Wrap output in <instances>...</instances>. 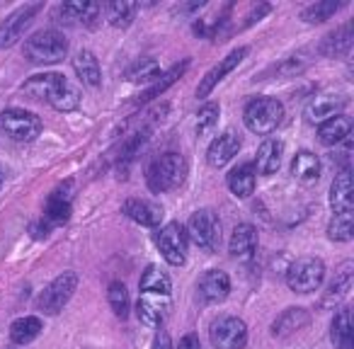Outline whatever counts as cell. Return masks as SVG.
I'll return each mask as SVG.
<instances>
[{
  "label": "cell",
  "mask_w": 354,
  "mask_h": 349,
  "mask_svg": "<svg viewBox=\"0 0 354 349\" xmlns=\"http://www.w3.org/2000/svg\"><path fill=\"white\" fill-rule=\"evenodd\" d=\"M25 95H30L37 102L51 104L59 112H73L80 104V90L68 83L64 73H41L30 78L22 85Z\"/></svg>",
  "instance_id": "obj_1"
},
{
  "label": "cell",
  "mask_w": 354,
  "mask_h": 349,
  "mask_svg": "<svg viewBox=\"0 0 354 349\" xmlns=\"http://www.w3.org/2000/svg\"><path fill=\"white\" fill-rule=\"evenodd\" d=\"M187 170V158L183 153H162L160 158H156L148 165L146 182L153 194L172 192V189H177L185 182Z\"/></svg>",
  "instance_id": "obj_2"
},
{
  "label": "cell",
  "mask_w": 354,
  "mask_h": 349,
  "mask_svg": "<svg viewBox=\"0 0 354 349\" xmlns=\"http://www.w3.org/2000/svg\"><path fill=\"white\" fill-rule=\"evenodd\" d=\"M25 56L30 64H61L68 56V39L59 30H39L25 41Z\"/></svg>",
  "instance_id": "obj_3"
},
{
  "label": "cell",
  "mask_w": 354,
  "mask_h": 349,
  "mask_svg": "<svg viewBox=\"0 0 354 349\" xmlns=\"http://www.w3.org/2000/svg\"><path fill=\"white\" fill-rule=\"evenodd\" d=\"M243 122L252 133L267 136V133L277 131L279 124L284 122V104L274 97H255L248 102Z\"/></svg>",
  "instance_id": "obj_4"
},
{
  "label": "cell",
  "mask_w": 354,
  "mask_h": 349,
  "mask_svg": "<svg viewBox=\"0 0 354 349\" xmlns=\"http://www.w3.org/2000/svg\"><path fill=\"white\" fill-rule=\"evenodd\" d=\"M325 281V262L320 257H299L286 272V284L294 294H313Z\"/></svg>",
  "instance_id": "obj_5"
},
{
  "label": "cell",
  "mask_w": 354,
  "mask_h": 349,
  "mask_svg": "<svg viewBox=\"0 0 354 349\" xmlns=\"http://www.w3.org/2000/svg\"><path fill=\"white\" fill-rule=\"evenodd\" d=\"M185 236L192 238L194 245L202 250L218 252V247H221V218L212 209H199L189 216Z\"/></svg>",
  "instance_id": "obj_6"
},
{
  "label": "cell",
  "mask_w": 354,
  "mask_h": 349,
  "mask_svg": "<svg viewBox=\"0 0 354 349\" xmlns=\"http://www.w3.org/2000/svg\"><path fill=\"white\" fill-rule=\"evenodd\" d=\"M0 129H3L12 141L30 143V141H35V138H39L44 124H41V119L37 117L35 112L10 107V109H3V114H0Z\"/></svg>",
  "instance_id": "obj_7"
},
{
  "label": "cell",
  "mask_w": 354,
  "mask_h": 349,
  "mask_svg": "<svg viewBox=\"0 0 354 349\" xmlns=\"http://www.w3.org/2000/svg\"><path fill=\"white\" fill-rule=\"evenodd\" d=\"M75 289H78V274L75 272H64L59 274L37 299V308L46 315H56L64 310V305L73 299Z\"/></svg>",
  "instance_id": "obj_8"
},
{
  "label": "cell",
  "mask_w": 354,
  "mask_h": 349,
  "mask_svg": "<svg viewBox=\"0 0 354 349\" xmlns=\"http://www.w3.org/2000/svg\"><path fill=\"white\" fill-rule=\"evenodd\" d=\"M156 247L160 250L162 260L172 267H183L187 262V236L180 223H165L156 233Z\"/></svg>",
  "instance_id": "obj_9"
},
{
  "label": "cell",
  "mask_w": 354,
  "mask_h": 349,
  "mask_svg": "<svg viewBox=\"0 0 354 349\" xmlns=\"http://www.w3.org/2000/svg\"><path fill=\"white\" fill-rule=\"evenodd\" d=\"M209 337L216 349H245L248 325L236 315H221L209 328Z\"/></svg>",
  "instance_id": "obj_10"
},
{
  "label": "cell",
  "mask_w": 354,
  "mask_h": 349,
  "mask_svg": "<svg viewBox=\"0 0 354 349\" xmlns=\"http://www.w3.org/2000/svg\"><path fill=\"white\" fill-rule=\"evenodd\" d=\"M138 303H136V315L143 325H160L165 320L167 310H170L172 303V294H165V291H146L138 289Z\"/></svg>",
  "instance_id": "obj_11"
},
{
  "label": "cell",
  "mask_w": 354,
  "mask_h": 349,
  "mask_svg": "<svg viewBox=\"0 0 354 349\" xmlns=\"http://www.w3.org/2000/svg\"><path fill=\"white\" fill-rule=\"evenodd\" d=\"M39 10H41V3L22 6V8H17V10H12L6 20L0 22V49H8V46H12L15 41H20L27 25L35 20V15Z\"/></svg>",
  "instance_id": "obj_12"
},
{
  "label": "cell",
  "mask_w": 354,
  "mask_h": 349,
  "mask_svg": "<svg viewBox=\"0 0 354 349\" xmlns=\"http://www.w3.org/2000/svg\"><path fill=\"white\" fill-rule=\"evenodd\" d=\"M352 276H354V262H342L335 272V279L330 281V286L325 289V294L320 296V308L323 310H335L337 305L344 303V299L352 291Z\"/></svg>",
  "instance_id": "obj_13"
},
{
  "label": "cell",
  "mask_w": 354,
  "mask_h": 349,
  "mask_svg": "<svg viewBox=\"0 0 354 349\" xmlns=\"http://www.w3.org/2000/svg\"><path fill=\"white\" fill-rule=\"evenodd\" d=\"M71 218V185H61L59 189L49 194L44 204V216H41V223L46 228H56L64 226L66 221Z\"/></svg>",
  "instance_id": "obj_14"
},
{
  "label": "cell",
  "mask_w": 354,
  "mask_h": 349,
  "mask_svg": "<svg viewBox=\"0 0 354 349\" xmlns=\"http://www.w3.org/2000/svg\"><path fill=\"white\" fill-rule=\"evenodd\" d=\"M245 56H248V49H245V46H241V49H233L223 61H218V66H214V68L202 78V83H199V88H197V97L207 100L209 95H212V90L216 88V85L221 83V80L226 78L233 68H238Z\"/></svg>",
  "instance_id": "obj_15"
},
{
  "label": "cell",
  "mask_w": 354,
  "mask_h": 349,
  "mask_svg": "<svg viewBox=\"0 0 354 349\" xmlns=\"http://www.w3.org/2000/svg\"><path fill=\"white\" fill-rule=\"evenodd\" d=\"M330 207L335 214H352L354 209V187H352V170L342 167L335 175L330 185Z\"/></svg>",
  "instance_id": "obj_16"
},
{
  "label": "cell",
  "mask_w": 354,
  "mask_h": 349,
  "mask_svg": "<svg viewBox=\"0 0 354 349\" xmlns=\"http://www.w3.org/2000/svg\"><path fill=\"white\" fill-rule=\"evenodd\" d=\"M122 211L131 218L133 223L146 228H158L162 221V207L156 202H148V199H127L122 204Z\"/></svg>",
  "instance_id": "obj_17"
},
{
  "label": "cell",
  "mask_w": 354,
  "mask_h": 349,
  "mask_svg": "<svg viewBox=\"0 0 354 349\" xmlns=\"http://www.w3.org/2000/svg\"><path fill=\"white\" fill-rule=\"evenodd\" d=\"M238 151H241V136L228 129V131H223L221 136H216L212 141V146L207 151V160L212 167H226L238 155Z\"/></svg>",
  "instance_id": "obj_18"
},
{
  "label": "cell",
  "mask_w": 354,
  "mask_h": 349,
  "mask_svg": "<svg viewBox=\"0 0 354 349\" xmlns=\"http://www.w3.org/2000/svg\"><path fill=\"white\" fill-rule=\"evenodd\" d=\"M231 294V276L223 270H209L199 281V299L204 303H221Z\"/></svg>",
  "instance_id": "obj_19"
},
{
  "label": "cell",
  "mask_w": 354,
  "mask_h": 349,
  "mask_svg": "<svg viewBox=\"0 0 354 349\" xmlns=\"http://www.w3.org/2000/svg\"><path fill=\"white\" fill-rule=\"evenodd\" d=\"M257 250V228L252 223H238L233 228L231 243H228V252L236 257L238 262H250Z\"/></svg>",
  "instance_id": "obj_20"
},
{
  "label": "cell",
  "mask_w": 354,
  "mask_h": 349,
  "mask_svg": "<svg viewBox=\"0 0 354 349\" xmlns=\"http://www.w3.org/2000/svg\"><path fill=\"white\" fill-rule=\"evenodd\" d=\"M347 100L337 97V95H315L304 109V117L308 124H323L325 119L335 117V114H342Z\"/></svg>",
  "instance_id": "obj_21"
},
{
  "label": "cell",
  "mask_w": 354,
  "mask_h": 349,
  "mask_svg": "<svg viewBox=\"0 0 354 349\" xmlns=\"http://www.w3.org/2000/svg\"><path fill=\"white\" fill-rule=\"evenodd\" d=\"M281 158H284V143L279 138H265L257 148L252 167L260 175H274L281 167Z\"/></svg>",
  "instance_id": "obj_22"
},
{
  "label": "cell",
  "mask_w": 354,
  "mask_h": 349,
  "mask_svg": "<svg viewBox=\"0 0 354 349\" xmlns=\"http://www.w3.org/2000/svg\"><path fill=\"white\" fill-rule=\"evenodd\" d=\"M349 133H352V117L347 114H335L318 124V141L323 146H339L342 141H347Z\"/></svg>",
  "instance_id": "obj_23"
},
{
  "label": "cell",
  "mask_w": 354,
  "mask_h": 349,
  "mask_svg": "<svg viewBox=\"0 0 354 349\" xmlns=\"http://www.w3.org/2000/svg\"><path fill=\"white\" fill-rule=\"evenodd\" d=\"M73 70L80 78V83L88 85V88H100L102 85V68H100V61L95 59L93 51H78L73 56Z\"/></svg>",
  "instance_id": "obj_24"
},
{
  "label": "cell",
  "mask_w": 354,
  "mask_h": 349,
  "mask_svg": "<svg viewBox=\"0 0 354 349\" xmlns=\"http://www.w3.org/2000/svg\"><path fill=\"white\" fill-rule=\"evenodd\" d=\"M257 172L252 167V162H241L238 167H233L228 172V189L231 194H236L238 199H248L255 192V182H257Z\"/></svg>",
  "instance_id": "obj_25"
},
{
  "label": "cell",
  "mask_w": 354,
  "mask_h": 349,
  "mask_svg": "<svg viewBox=\"0 0 354 349\" xmlns=\"http://www.w3.org/2000/svg\"><path fill=\"white\" fill-rule=\"evenodd\" d=\"M310 323V313L306 308H286L279 318L272 323V334L274 337H289V334L304 330Z\"/></svg>",
  "instance_id": "obj_26"
},
{
  "label": "cell",
  "mask_w": 354,
  "mask_h": 349,
  "mask_svg": "<svg viewBox=\"0 0 354 349\" xmlns=\"http://www.w3.org/2000/svg\"><path fill=\"white\" fill-rule=\"evenodd\" d=\"M291 175H294L299 182L313 185L320 178V158L310 151H299L291 160Z\"/></svg>",
  "instance_id": "obj_27"
},
{
  "label": "cell",
  "mask_w": 354,
  "mask_h": 349,
  "mask_svg": "<svg viewBox=\"0 0 354 349\" xmlns=\"http://www.w3.org/2000/svg\"><path fill=\"white\" fill-rule=\"evenodd\" d=\"M330 339L337 349H354V328H352V310H337L333 325H330Z\"/></svg>",
  "instance_id": "obj_28"
},
{
  "label": "cell",
  "mask_w": 354,
  "mask_h": 349,
  "mask_svg": "<svg viewBox=\"0 0 354 349\" xmlns=\"http://www.w3.org/2000/svg\"><path fill=\"white\" fill-rule=\"evenodd\" d=\"M352 41H354L352 22H344L342 27H337V30L325 37L323 44H320V51H323L325 56H342L352 49Z\"/></svg>",
  "instance_id": "obj_29"
},
{
  "label": "cell",
  "mask_w": 354,
  "mask_h": 349,
  "mask_svg": "<svg viewBox=\"0 0 354 349\" xmlns=\"http://www.w3.org/2000/svg\"><path fill=\"white\" fill-rule=\"evenodd\" d=\"M41 330H44V323L37 315H25V318H17L10 325V339L15 344H30L39 337Z\"/></svg>",
  "instance_id": "obj_30"
},
{
  "label": "cell",
  "mask_w": 354,
  "mask_h": 349,
  "mask_svg": "<svg viewBox=\"0 0 354 349\" xmlns=\"http://www.w3.org/2000/svg\"><path fill=\"white\" fill-rule=\"evenodd\" d=\"M61 15L73 22H93L100 15V6L95 0H68L61 6Z\"/></svg>",
  "instance_id": "obj_31"
},
{
  "label": "cell",
  "mask_w": 354,
  "mask_h": 349,
  "mask_svg": "<svg viewBox=\"0 0 354 349\" xmlns=\"http://www.w3.org/2000/svg\"><path fill=\"white\" fill-rule=\"evenodd\" d=\"M138 289L146 291H165V294H172V281L165 272L158 265H148L141 274V281H138Z\"/></svg>",
  "instance_id": "obj_32"
},
{
  "label": "cell",
  "mask_w": 354,
  "mask_h": 349,
  "mask_svg": "<svg viewBox=\"0 0 354 349\" xmlns=\"http://www.w3.org/2000/svg\"><path fill=\"white\" fill-rule=\"evenodd\" d=\"M107 15L114 27H129L133 22V17H136V3H131V0H112Z\"/></svg>",
  "instance_id": "obj_33"
},
{
  "label": "cell",
  "mask_w": 354,
  "mask_h": 349,
  "mask_svg": "<svg viewBox=\"0 0 354 349\" xmlns=\"http://www.w3.org/2000/svg\"><path fill=\"white\" fill-rule=\"evenodd\" d=\"M352 233H354V221H352V214H335L328 223V236L330 240H337V243H349L352 240Z\"/></svg>",
  "instance_id": "obj_34"
},
{
  "label": "cell",
  "mask_w": 354,
  "mask_h": 349,
  "mask_svg": "<svg viewBox=\"0 0 354 349\" xmlns=\"http://www.w3.org/2000/svg\"><path fill=\"white\" fill-rule=\"evenodd\" d=\"M339 10V3L335 0H323V3H313V6L304 8L301 12V20L308 22V25H318V22H325Z\"/></svg>",
  "instance_id": "obj_35"
},
{
  "label": "cell",
  "mask_w": 354,
  "mask_h": 349,
  "mask_svg": "<svg viewBox=\"0 0 354 349\" xmlns=\"http://www.w3.org/2000/svg\"><path fill=\"white\" fill-rule=\"evenodd\" d=\"M129 80L131 83H153L160 75V66L156 59H138L136 64L129 68Z\"/></svg>",
  "instance_id": "obj_36"
},
{
  "label": "cell",
  "mask_w": 354,
  "mask_h": 349,
  "mask_svg": "<svg viewBox=\"0 0 354 349\" xmlns=\"http://www.w3.org/2000/svg\"><path fill=\"white\" fill-rule=\"evenodd\" d=\"M218 114H221V107H218L216 102H207L202 109H199V112H197V126H194V131H197L199 138L209 136V133L216 129Z\"/></svg>",
  "instance_id": "obj_37"
},
{
  "label": "cell",
  "mask_w": 354,
  "mask_h": 349,
  "mask_svg": "<svg viewBox=\"0 0 354 349\" xmlns=\"http://www.w3.org/2000/svg\"><path fill=\"white\" fill-rule=\"evenodd\" d=\"M107 299H109V305H112L114 313H117L122 320L127 318L129 315V291L122 281H112V284H109Z\"/></svg>",
  "instance_id": "obj_38"
},
{
  "label": "cell",
  "mask_w": 354,
  "mask_h": 349,
  "mask_svg": "<svg viewBox=\"0 0 354 349\" xmlns=\"http://www.w3.org/2000/svg\"><path fill=\"white\" fill-rule=\"evenodd\" d=\"M185 68H187V64L177 66V68H172L170 73H167L165 78H162V83H156V85H153L151 90H148V93H143L141 97H138V102H148V100H151V97H158V95H160L162 90H165V88H170V85L175 83V80H177V78H180V75L185 73Z\"/></svg>",
  "instance_id": "obj_39"
},
{
  "label": "cell",
  "mask_w": 354,
  "mask_h": 349,
  "mask_svg": "<svg viewBox=\"0 0 354 349\" xmlns=\"http://www.w3.org/2000/svg\"><path fill=\"white\" fill-rule=\"evenodd\" d=\"M177 349H202V342H199V337L194 332H187L183 339H180Z\"/></svg>",
  "instance_id": "obj_40"
},
{
  "label": "cell",
  "mask_w": 354,
  "mask_h": 349,
  "mask_svg": "<svg viewBox=\"0 0 354 349\" xmlns=\"http://www.w3.org/2000/svg\"><path fill=\"white\" fill-rule=\"evenodd\" d=\"M151 349H172L170 334H167L165 330H160V332L156 334V339H153V347Z\"/></svg>",
  "instance_id": "obj_41"
},
{
  "label": "cell",
  "mask_w": 354,
  "mask_h": 349,
  "mask_svg": "<svg viewBox=\"0 0 354 349\" xmlns=\"http://www.w3.org/2000/svg\"><path fill=\"white\" fill-rule=\"evenodd\" d=\"M0 187H3V172H0Z\"/></svg>",
  "instance_id": "obj_42"
}]
</instances>
